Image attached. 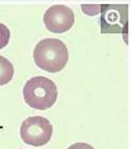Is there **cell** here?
<instances>
[{"label":"cell","mask_w":131,"mask_h":149,"mask_svg":"<svg viewBox=\"0 0 131 149\" xmlns=\"http://www.w3.org/2000/svg\"><path fill=\"white\" fill-rule=\"evenodd\" d=\"M43 23L47 29L54 33L68 32L74 24V13L65 5L50 7L43 15Z\"/></svg>","instance_id":"5b68a950"},{"label":"cell","mask_w":131,"mask_h":149,"mask_svg":"<svg viewBox=\"0 0 131 149\" xmlns=\"http://www.w3.org/2000/svg\"><path fill=\"white\" fill-rule=\"evenodd\" d=\"M10 39V31L6 25L0 23V49L8 45Z\"/></svg>","instance_id":"52a82bcc"},{"label":"cell","mask_w":131,"mask_h":149,"mask_svg":"<svg viewBox=\"0 0 131 149\" xmlns=\"http://www.w3.org/2000/svg\"><path fill=\"white\" fill-rule=\"evenodd\" d=\"M23 95L24 101L29 107L38 110H47L57 100L58 89L51 79L38 76L26 83Z\"/></svg>","instance_id":"7a4b0ae2"},{"label":"cell","mask_w":131,"mask_h":149,"mask_svg":"<svg viewBox=\"0 0 131 149\" xmlns=\"http://www.w3.org/2000/svg\"><path fill=\"white\" fill-rule=\"evenodd\" d=\"M18 149H22V148H18Z\"/></svg>","instance_id":"9c48e42d"},{"label":"cell","mask_w":131,"mask_h":149,"mask_svg":"<svg viewBox=\"0 0 131 149\" xmlns=\"http://www.w3.org/2000/svg\"><path fill=\"white\" fill-rule=\"evenodd\" d=\"M67 149H95L91 145L84 143H76L72 144Z\"/></svg>","instance_id":"ba28073f"},{"label":"cell","mask_w":131,"mask_h":149,"mask_svg":"<svg viewBox=\"0 0 131 149\" xmlns=\"http://www.w3.org/2000/svg\"><path fill=\"white\" fill-rule=\"evenodd\" d=\"M53 126L47 118L41 116L29 117L22 123L20 137L26 144L41 147L50 141Z\"/></svg>","instance_id":"3957f363"},{"label":"cell","mask_w":131,"mask_h":149,"mask_svg":"<svg viewBox=\"0 0 131 149\" xmlns=\"http://www.w3.org/2000/svg\"><path fill=\"white\" fill-rule=\"evenodd\" d=\"M34 59L39 68L48 72L62 71L69 61L66 45L58 38H44L34 50Z\"/></svg>","instance_id":"6da1fadb"},{"label":"cell","mask_w":131,"mask_h":149,"mask_svg":"<svg viewBox=\"0 0 131 149\" xmlns=\"http://www.w3.org/2000/svg\"><path fill=\"white\" fill-rule=\"evenodd\" d=\"M128 5H104L101 16V33H123L127 32Z\"/></svg>","instance_id":"277c9868"},{"label":"cell","mask_w":131,"mask_h":149,"mask_svg":"<svg viewBox=\"0 0 131 149\" xmlns=\"http://www.w3.org/2000/svg\"><path fill=\"white\" fill-rule=\"evenodd\" d=\"M14 74V68L12 63L6 58L0 56V86L8 84Z\"/></svg>","instance_id":"8992f818"}]
</instances>
